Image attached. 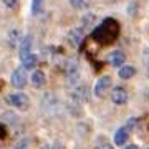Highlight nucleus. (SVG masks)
Returning a JSON list of instances; mask_svg holds the SVG:
<instances>
[{
	"label": "nucleus",
	"instance_id": "f257e3e1",
	"mask_svg": "<svg viewBox=\"0 0 149 149\" xmlns=\"http://www.w3.org/2000/svg\"><path fill=\"white\" fill-rule=\"evenodd\" d=\"M119 28H121L119 22L111 17H106L100 25H96L91 30V38L100 45H111L119 37Z\"/></svg>",
	"mask_w": 149,
	"mask_h": 149
},
{
	"label": "nucleus",
	"instance_id": "f03ea898",
	"mask_svg": "<svg viewBox=\"0 0 149 149\" xmlns=\"http://www.w3.org/2000/svg\"><path fill=\"white\" fill-rule=\"evenodd\" d=\"M27 70L23 68H15L13 71H12L10 74V83L13 88H17V90H22V88H25L27 86V73H25Z\"/></svg>",
	"mask_w": 149,
	"mask_h": 149
},
{
	"label": "nucleus",
	"instance_id": "7ed1b4c3",
	"mask_svg": "<svg viewBox=\"0 0 149 149\" xmlns=\"http://www.w3.org/2000/svg\"><path fill=\"white\" fill-rule=\"evenodd\" d=\"M111 76H101L100 80L96 81V85H95V96H98V98H103V96L108 93V90L111 88Z\"/></svg>",
	"mask_w": 149,
	"mask_h": 149
},
{
	"label": "nucleus",
	"instance_id": "20e7f679",
	"mask_svg": "<svg viewBox=\"0 0 149 149\" xmlns=\"http://www.w3.org/2000/svg\"><path fill=\"white\" fill-rule=\"evenodd\" d=\"M7 103L12 104L13 108H27L28 106V96L23 95V93H13V95H8L7 96Z\"/></svg>",
	"mask_w": 149,
	"mask_h": 149
},
{
	"label": "nucleus",
	"instance_id": "39448f33",
	"mask_svg": "<svg viewBox=\"0 0 149 149\" xmlns=\"http://www.w3.org/2000/svg\"><path fill=\"white\" fill-rule=\"evenodd\" d=\"M65 74H66V78H68L70 85H74L76 81L80 80V66H78V63L68 61L66 68H65Z\"/></svg>",
	"mask_w": 149,
	"mask_h": 149
},
{
	"label": "nucleus",
	"instance_id": "423d86ee",
	"mask_svg": "<svg viewBox=\"0 0 149 149\" xmlns=\"http://www.w3.org/2000/svg\"><path fill=\"white\" fill-rule=\"evenodd\" d=\"M32 47H33V37L32 35H25V37L20 40V45H18V53H20V60L25 58L27 55L32 53Z\"/></svg>",
	"mask_w": 149,
	"mask_h": 149
},
{
	"label": "nucleus",
	"instance_id": "0eeeda50",
	"mask_svg": "<svg viewBox=\"0 0 149 149\" xmlns=\"http://www.w3.org/2000/svg\"><path fill=\"white\" fill-rule=\"evenodd\" d=\"M111 101L114 104H124L128 101V91L121 88V86H116L114 90L111 91Z\"/></svg>",
	"mask_w": 149,
	"mask_h": 149
},
{
	"label": "nucleus",
	"instance_id": "6e6552de",
	"mask_svg": "<svg viewBox=\"0 0 149 149\" xmlns=\"http://www.w3.org/2000/svg\"><path fill=\"white\" fill-rule=\"evenodd\" d=\"M85 32L83 28H73V30H70L66 38H68V42L73 45V47H78L81 42H83V38H85Z\"/></svg>",
	"mask_w": 149,
	"mask_h": 149
},
{
	"label": "nucleus",
	"instance_id": "1a4fd4ad",
	"mask_svg": "<svg viewBox=\"0 0 149 149\" xmlns=\"http://www.w3.org/2000/svg\"><path fill=\"white\" fill-rule=\"evenodd\" d=\"M124 60H126V55H124V52H121V50H114V52H111V53L108 55V63L111 65V66H119L121 68L123 63H124Z\"/></svg>",
	"mask_w": 149,
	"mask_h": 149
},
{
	"label": "nucleus",
	"instance_id": "9d476101",
	"mask_svg": "<svg viewBox=\"0 0 149 149\" xmlns=\"http://www.w3.org/2000/svg\"><path fill=\"white\" fill-rule=\"evenodd\" d=\"M32 83L35 88H43V86L47 85V76L43 73L42 70H37V71H33L32 74Z\"/></svg>",
	"mask_w": 149,
	"mask_h": 149
},
{
	"label": "nucleus",
	"instance_id": "9b49d317",
	"mask_svg": "<svg viewBox=\"0 0 149 149\" xmlns=\"http://www.w3.org/2000/svg\"><path fill=\"white\" fill-rule=\"evenodd\" d=\"M20 61H22V68L23 70H33L38 63V56L35 53H30V55H27L25 58H22Z\"/></svg>",
	"mask_w": 149,
	"mask_h": 149
},
{
	"label": "nucleus",
	"instance_id": "f8f14e48",
	"mask_svg": "<svg viewBox=\"0 0 149 149\" xmlns=\"http://www.w3.org/2000/svg\"><path fill=\"white\" fill-rule=\"evenodd\" d=\"M118 74L123 80H129V78H133L134 74H136V68L131 66V65H123L121 68L118 70Z\"/></svg>",
	"mask_w": 149,
	"mask_h": 149
},
{
	"label": "nucleus",
	"instance_id": "ddd939ff",
	"mask_svg": "<svg viewBox=\"0 0 149 149\" xmlns=\"http://www.w3.org/2000/svg\"><path fill=\"white\" fill-rule=\"evenodd\" d=\"M128 138H129L128 128H119L116 133H114V144H116V146H121V144H124L128 141Z\"/></svg>",
	"mask_w": 149,
	"mask_h": 149
},
{
	"label": "nucleus",
	"instance_id": "4468645a",
	"mask_svg": "<svg viewBox=\"0 0 149 149\" xmlns=\"http://www.w3.org/2000/svg\"><path fill=\"white\" fill-rule=\"evenodd\" d=\"M70 5L76 10H86L91 5V0H70Z\"/></svg>",
	"mask_w": 149,
	"mask_h": 149
},
{
	"label": "nucleus",
	"instance_id": "2eb2a0df",
	"mask_svg": "<svg viewBox=\"0 0 149 149\" xmlns=\"http://www.w3.org/2000/svg\"><path fill=\"white\" fill-rule=\"evenodd\" d=\"M43 3H45V0H32V12H33V15L42 13V12H43Z\"/></svg>",
	"mask_w": 149,
	"mask_h": 149
},
{
	"label": "nucleus",
	"instance_id": "dca6fc26",
	"mask_svg": "<svg viewBox=\"0 0 149 149\" xmlns=\"http://www.w3.org/2000/svg\"><path fill=\"white\" fill-rule=\"evenodd\" d=\"M17 43H18V32L13 28V30L8 33V45L13 48V47H17Z\"/></svg>",
	"mask_w": 149,
	"mask_h": 149
},
{
	"label": "nucleus",
	"instance_id": "f3484780",
	"mask_svg": "<svg viewBox=\"0 0 149 149\" xmlns=\"http://www.w3.org/2000/svg\"><path fill=\"white\" fill-rule=\"evenodd\" d=\"M27 144H28V139H22V141L17 144L13 149H27Z\"/></svg>",
	"mask_w": 149,
	"mask_h": 149
},
{
	"label": "nucleus",
	"instance_id": "a211bd4d",
	"mask_svg": "<svg viewBox=\"0 0 149 149\" xmlns=\"http://www.w3.org/2000/svg\"><path fill=\"white\" fill-rule=\"evenodd\" d=\"M3 3H5V7H8V8H13V7L18 3V0H2Z\"/></svg>",
	"mask_w": 149,
	"mask_h": 149
},
{
	"label": "nucleus",
	"instance_id": "6ab92c4d",
	"mask_svg": "<svg viewBox=\"0 0 149 149\" xmlns=\"http://www.w3.org/2000/svg\"><path fill=\"white\" fill-rule=\"evenodd\" d=\"M7 138V129H5V126L0 123V139H5Z\"/></svg>",
	"mask_w": 149,
	"mask_h": 149
},
{
	"label": "nucleus",
	"instance_id": "aec40b11",
	"mask_svg": "<svg viewBox=\"0 0 149 149\" xmlns=\"http://www.w3.org/2000/svg\"><path fill=\"white\" fill-rule=\"evenodd\" d=\"M136 123H138V119H136V118H131V119H128V126H126V128H134V126H136Z\"/></svg>",
	"mask_w": 149,
	"mask_h": 149
},
{
	"label": "nucleus",
	"instance_id": "412c9836",
	"mask_svg": "<svg viewBox=\"0 0 149 149\" xmlns=\"http://www.w3.org/2000/svg\"><path fill=\"white\" fill-rule=\"evenodd\" d=\"M95 149H113V146H109V144H100V146H96Z\"/></svg>",
	"mask_w": 149,
	"mask_h": 149
},
{
	"label": "nucleus",
	"instance_id": "4be33fe9",
	"mask_svg": "<svg viewBox=\"0 0 149 149\" xmlns=\"http://www.w3.org/2000/svg\"><path fill=\"white\" fill-rule=\"evenodd\" d=\"M52 149H63V148H61V144L60 143H55L53 146H52Z\"/></svg>",
	"mask_w": 149,
	"mask_h": 149
},
{
	"label": "nucleus",
	"instance_id": "5701e85b",
	"mask_svg": "<svg viewBox=\"0 0 149 149\" xmlns=\"http://www.w3.org/2000/svg\"><path fill=\"white\" fill-rule=\"evenodd\" d=\"M124 149H139V148L136 146V144H131V146H126Z\"/></svg>",
	"mask_w": 149,
	"mask_h": 149
},
{
	"label": "nucleus",
	"instance_id": "b1692460",
	"mask_svg": "<svg viewBox=\"0 0 149 149\" xmlns=\"http://www.w3.org/2000/svg\"><path fill=\"white\" fill-rule=\"evenodd\" d=\"M148 74H149V52H148Z\"/></svg>",
	"mask_w": 149,
	"mask_h": 149
}]
</instances>
